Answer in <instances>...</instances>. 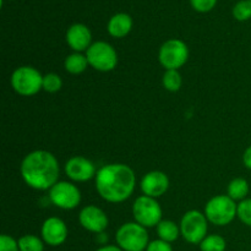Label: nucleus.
<instances>
[{"instance_id": "1", "label": "nucleus", "mask_w": 251, "mask_h": 251, "mask_svg": "<svg viewBox=\"0 0 251 251\" xmlns=\"http://www.w3.org/2000/svg\"><path fill=\"white\" fill-rule=\"evenodd\" d=\"M135 174L126 164H108L96 174L98 194L108 202H123L135 189Z\"/></svg>"}, {"instance_id": "2", "label": "nucleus", "mask_w": 251, "mask_h": 251, "mask_svg": "<svg viewBox=\"0 0 251 251\" xmlns=\"http://www.w3.org/2000/svg\"><path fill=\"white\" fill-rule=\"evenodd\" d=\"M21 176L25 183L31 188L48 190L58 183L59 163L50 152L38 150L24 158Z\"/></svg>"}, {"instance_id": "3", "label": "nucleus", "mask_w": 251, "mask_h": 251, "mask_svg": "<svg viewBox=\"0 0 251 251\" xmlns=\"http://www.w3.org/2000/svg\"><path fill=\"white\" fill-rule=\"evenodd\" d=\"M118 247L123 251H145L149 247V233L139 223H125L115 234Z\"/></svg>"}, {"instance_id": "4", "label": "nucleus", "mask_w": 251, "mask_h": 251, "mask_svg": "<svg viewBox=\"0 0 251 251\" xmlns=\"http://www.w3.org/2000/svg\"><path fill=\"white\" fill-rule=\"evenodd\" d=\"M238 205L229 196H215L207 202L205 207L206 218L215 226H227L237 216Z\"/></svg>"}, {"instance_id": "5", "label": "nucleus", "mask_w": 251, "mask_h": 251, "mask_svg": "<svg viewBox=\"0 0 251 251\" xmlns=\"http://www.w3.org/2000/svg\"><path fill=\"white\" fill-rule=\"evenodd\" d=\"M11 86L19 95L29 97L43 88V76L34 68L21 66L12 74Z\"/></svg>"}, {"instance_id": "6", "label": "nucleus", "mask_w": 251, "mask_h": 251, "mask_svg": "<svg viewBox=\"0 0 251 251\" xmlns=\"http://www.w3.org/2000/svg\"><path fill=\"white\" fill-rule=\"evenodd\" d=\"M207 218L199 211H189L180 222V233L184 239L190 244H201L207 237Z\"/></svg>"}, {"instance_id": "7", "label": "nucleus", "mask_w": 251, "mask_h": 251, "mask_svg": "<svg viewBox=\"0 0 251 251\" xmlns=\"http://www.w3.org/2000/svg\"><path fill=\"white\" fill-rule=\"evenodd\" d=\"M188 58L189 49L180 39H169L159 49V63L166 70H178L186 63Z\"/></svg>"}, {"instance_id": "8", "label": "nucleus", "mask_w": 251, "mask_h": 251, "mask_svg": "<svg viewBox=\"0 0 251 251\" xmlns=\"http://www.w3.org/2000/svg\"><path fill=\"white\" fill-rule=\"evenodd\" d=\"M132 215L135 221L145 228L158 226L162 221V208L159 203L150 196H140L132 206Z\"/></svg>"}, {"instance_id": "9", "label": "nucleus", "mask_w": 251, "mask_h": 251, "mask_svg": "<svg viewBox=\"0 0 251 251\" xmlns=\"http://www.w3.org/2000/svg\"><path fill=\"white\" fill-rule=\"evenodd\" d=\"M88 64L98 71H112L118 64V55L115 49L105 42H96L91 44L86 53Z\"/></svg>"}, {"instance_id": "10", "label": "nucleus", "mask_w": 251, "mask_h": 251, "mask_svg": "<svg viewBox=\"0 0 251 251\" xmlns=\"http://www.w3.org/2000/svg\"><path fill=\"white\" fill-rule=\"evenodd\" d=\"M50 201L59 208L73 210L81 201V193L75 185L68 181H58L49 191Z\"/></svg>"}, {"instance_id": "11", "label": "nucleus", "mask_w": 251, "mask_h": 251, "mask_svg": "<svg viewBox=\"0 0 251 251\" xmlns=\"http://www.w3.org/2000/svg\"><path fill=\"white\" fill-rule=\"evenodd\" d=\"M78 221L85 229L93 233H103L108 227V217L97 206H87L78 215Z\"/></svg>"}, {"instance_id": "12", "label": "nucleus", "mask_w": 251, "mask_h": 251, "mask_svg": "<svg viewBox=\"0 0 251 251\" xmlns=\"http://www.w3.org/2000/svg\"><path fill=\"white\" fill-rule=\"evenodd\" d=\"M42 238L50 247H59L68 238V227L60 218L50 217L42 226Z\"/></svg>"}, {"instance_id": "13", "label": "nucleus", "mask_w": 251, "mask_h": 251, "mask_svg": "<svg viewBox=\"0 0 251 251\" xmlns=\"http://www.w3.org/2000/svg\"><path fill=\"white\" fill-rule=\"evenodd\" d=\"M65 173L75 181H87L96 176V167L85 157H73L65 164Z\"/></svg>"}, {"instance_id": "14", "label": "nucleus", "mask_w": 251, "mask_h": 251, "mask_svg": "<svg viewBox=\"0 0 251 251\" xmlns=\"http://www.w3.org/2000/svg\"><path fill=\"white\" fill-rule=\"evenodd\" d=\"M169 188V179L163 172H150L142 178L141 190L150 198H159L163 195Z\"/></svg>"}, {"instance_id": "15", "label": "nucleus", "mask_w": 251, "mask_h": 251, "mask_svg": "<svg viewBox=\"0 0 251 251\" xmlns=\"http://www.w3.org/2000/svg\"><path fill=\"white\" fill-rule=\"evenodd\" d=\"M91 32L87 26L82 24H75L66 32V42L76 51L86 50L91 47Z\"/></svg>"}, {"instance_id": "16", "label": "nucleus", "mask_w": 251, "mask_h": 251, "mask_svg": "<svg viewBox=\"0 0 251 251\" xmlns=\"http://www.w3.org/2000/svg\"><path fill=\"white\" fill-rule=\"evenodd\" d=\"M132 27V20L127 14H120L114 15L112 19L108 22V32L110 36L115 37V38H122L125 37Z\"/></svg>"}, {"instance_id": "17", "label": "nucleus", "mask_w": 251, "mask_h": 251, "mask_svg": "<svg viewBox=\"0 0 251 251\" xmlns=\"http://www.w3.org/2000/svg\"><path fill=\"white\" fill-rule=\"evenodd\" d=\"M157 233H158L159 239L164 242H176L180 234V229L173 221H161L157 226Z\"/></svg>"}, {"instance_id": "18", "label": "nucleus", "mask_w": 251, "mask_h": 251, "mask_svg": "<svg viewBox=\"0 0 251 251\" xmlns=\"http://www.w3.org/2000/svg\"><path fill=\"white\" fill-rule=\"evenodd\" d=\"M248 193H249V184L243 178L233 179L228 185V196L234 201L245 200Z\"/></svg>"}, {"instance_id": "19", "label": "nucleus", "mask_w": 251, "mask_h": 251, "mask_svg": "<svg viewBox=\"0 0 251 251\" xmlns=\"http://www.w3.org/2000/svg\"><path fill=\"white\" fill-rule=\"evenodd\" d=\"M88 65V60L86 56L80 53H74L65 59V69L68 73L78 75L83 73Z\"/></svg>"}, {"instance_id": "20", "label": "nucleus", "mask_w": 251, "mask_h": 251, "mask_svg": "<svg viewBox=\"0 0 251 251\" xmlns=\"http://www.w3.org/2000/svg\"><path fill=\"white\" fill-rule=\"evenodd\" d=\"M226 239L217 234L207 235L200 244L201 251H226Z\"/></svg>"}, {"instance_id": "21", "label": "nucleus", "mask_w": 251, "mask_h": 251, "mask_svg": "<svg viewBox=\"0 0 251 251\" xmlns=\"http://www.w3.org/2000/svg\"><path fill=\"white\" fill-rule=\"evenodd\" d=\"M17 242H19L20 251H44L43 242L36 235H24Z\"/></svg>"}, {"instance_id": "22", "label": "nucleus", "mask_w": 251, "mask_h": 251, "mask_svg": "<svg viewBox=\"0 0 251 251\" xmlns=\"http://www.w3.org/2000/svg\"><path fill=\"white\" fill-rule=\"evenodd\" d=\"M163 86L171 92H176L181 87V76L178 70H167L163 75Z\"/></svg>"}, {"instance_id": "23", "label": "nucleus", "mask_w": 251, "mask_h": 251, "mask_svg": "<svg viewBox=\"0 0 251 251\" xmlns=\"http://www.w3.org/2000/svg\"><path fill=\"white\" fill-rule=\"evenodd\" d=\"M233 16L239 21H247L251 17V0H240L233 7Z\"/></svg>"}, {"instance_id": "24", "label": "nucleus", "mask_w": 251, "mask_h": 251, "mask_svg": "<svg viewBox=\"0 0 251 251\" xmlns=\"http://www.w3.org/2000/svg\"><path fill=\"white\" fill-rule=\"evenodd\" d=\"M63 86V81L59 77V75L56 74H47L46 76H43V90L46 92L54 93L58 92L59 90Z\"/></svg>"}, {"instance_id": "25", "label": "nucleus", "mask_w": 251, "mask_h": 251, "mask_svg": "<svg viewBox=\"0 0 251 251\" xmlns=\"http://www.w3.org/2000/svg\"><path fill=\"white\" fill-rule=\"evenodd\" d=\"M237 216L244 225L251 227V199H245L238 205Z\"/></svg>"}, {"instance_id": "26", "label": "nucleus", "mask_w": 251, "mask_h": 251, "mask_svg": "<svg viewBox=\"0 0 251 251\" xmlns=\"http://www.w3.org/2000/svg\"><path fill=\"white\" fill-rule=\"evenodd\" d=\"M0 251H20L19 242L10 235L2 234L0 237Z\"/></svg>"}, {"instance_id": "27", "label": "nucleus", "mask_w": 251, "mask_h": 251, "mask_svg": "<svg viewBox=\"0 0 251 251\" xmlns=\"http://www.w3.org/2000/svg\"><path fill=\"white\" fill-rule=\"evenodd\" d=\"M190 2L196 11L207 12L213 9L217 0H190Z\"/></svg>"}, {"instance_id": "28", "label": "nucleus", "mask_w": 251, "mask_h": 251, "mask_svg": "<svg viewBox=\"0 0 251 251\" xmlns=\"http://www.w3.org/2000/svg\"><path fill=\"white\" fill-rule=\"evenodd\" d=\"M146 251H173V248H172L171 243L158 239L150 243Z\"/></svg>"}, {"instance_id": "29", "label": "nucleus", "mask_w": 251, "mask_h": 251, "mask_svg": "<svg viewBox=\"0 0 251 251\" xmlns=\"http://www.w3.org/2000/svg\"><path fill=\"white\" fill-rule=\"evenodd\" d=\"M243 161H244L245 167L248 169H251V146L248 147L244 152V156H243Z\"/></svg>"}, {"instance_id": "30", "label": "nucleus", "mask_w": 251, "mask_h": 251, "mask_svg": "<svg viewBox=\"0 0 251 251\" xmlns=\"http://www.w3.org/2000/svg\"><path fill=\"white\" fill-rule=\"evenodd\" d=\"M96 251H123L119 247H115V245H104V247L100 248Z\"/></svg>"}]
</instances>
